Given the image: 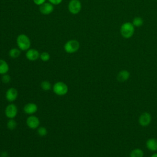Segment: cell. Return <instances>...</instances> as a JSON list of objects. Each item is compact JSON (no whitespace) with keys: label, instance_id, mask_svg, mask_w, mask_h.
<instances>
[{"label":"cell","instance_id":"6da1fadb","mask_svg":"<svg viewBox=\"0 0 157 157\" xmlns=\"http://www.w3.org/2000/svg\"><path fill=\"white\" fill-rule=\"evenodd\" d=\"M16 43L17 47L21 51H27L31 48V40L25 34H20L17 37Z\"/></svg>","mask_w":157,"mask_h":157},{"label":"cell","instance_id":"7a4b0ae2","mask_svg":"<svg viewBox=\"0 0 157 157\" xmlns=\"http://www.w3.org/2000/svg\"><path fill=\"white\" fill-rule=\"evenodd\" d=\"M134 33V26L131 22H126L120 27V34L125 39L131 37Z\"/></svg>","mask_w":157,"mask_h":157},{"label":"cell","instance_id":"3957f363","mask_svg":"<svg viewBox=\"0 0 157 157\" xmlns=\"http://www.w3.org/2000/svg\"><path fill=\"white\" fill-rule=\"evenodd\" d=\"M80 48V43L75 39H70L67 40L64 45V51L69 54L77 52Z\"/></svg>","mask_w":157,"mask_h":157},{"label":"cell","instance_id":"277c9868","mask_svg":"<svg viewBox=\"0 0 157 157\" xmlns=\"http://www.w3.org/2000/svg\"><path fill=\"white\" fill-rule=\"evenodd\" d=\"M53 92L58 96H64L68 91L67 85L63 82H57L53 86Z\"/></svg>","mask_w":157,"mask_h":157},{"label":"cell","instance_id":"5b68a950","mask_svg":"<svg viewBox=\"0 0 157 157\" xmlns=\"http://www.w3.org/2000/svg\"><path fill=\"white\" fill-rule=\"evenodd\" d=\"M67 8L71 14L77 15L82 10V3L80 0H71L68 3Z\"/></svg>","mask_w":157,"mask_h":157},{"label":"cell","instance_id":"8992f818","mask_svg":"<svg viewBox=\"0 0 157 157\" xmlns=\"http://www.w3.org/2000/svg\"><path fill=\"white\" fill-rule=\"evenodd\" d=\"M151 115L148 112L142 113L139 118V123L142 127L148 126L151 122Z\"/></svg>","mask_w":157,"mask_h":157},{"label":"cell","instance_id":"52a82bcc","mask_svg":"<svg viewBox=\"0 0 157 157\" xmlns=\"http://www.w3.org/2000/svg\"><path fill=\"white\" fill-rule=\"evenodd\" d=\"M18 113L17 107L14 104H9L5 109V115L9 119L14 118Z\"/></svg>","mask_w":157,"mask_h":157},{"label":"cell","instance_id":"ba28073f","mask_svg":"<svg viewBox=\"0 0 157 157\" xmlns=\"http://www.w3.org/2000/svg\"><path fill=\"white\" fill-rule=\"evenodd\" d=\"M54 10V5L50 2H45L39 6L40 12L44 15H48L51 14Z\"/></svg>","mask_w":157,"mask_h":157},{"label":"cell","instance_id":"9c48e42d","mask_svg":"<svg viewBox=\"0 0 157 157\" xmlns=\"http://www.w3.org/2000/svg\"><path fill=\"white\" fill-rule=\"evenodd\" d=\"M40 53L38 50L35 48H30L27 51H26L25 56L27 59L31 61H34L40 58Z\"/></svg>","mask_w":157,"mask_h":157},{"label":"cell","instance_id":"30bf717a","mask_svg":"<svg viewBox=\"0 0 157 157\" xmlns=\"http://www.w3.org/2000/svg\"><path fill=\"white\" fill-rule=\"evenodd\" d=\"M26 124L31 129H37L40 124L39 119L34 115H30L26 119Z\"/></svg>","mask_w":157,"mask_h":157},{"label":"cell","instance_id":"8fae6325","mask_svg":"<svg viewBox=\"0 0 157 157\" xmlns=\"http://www.w3.org/2000/svg\"><path fill=\"white\" fill-rule=\"evenodd\" d=\"M6 99L9 102H13L18 97L17 90L15 88H10L6 92Z\"/></svg>","mask_w":157,"mask_h":157},{"label":"cell","instance_id":"7c38bea8","mask_svg":"<svg viewBox=\"0 0 157 157\" xmlns=\"http://www.w3.org/2000/svg\"><path fill=\"white\" fill-rule=\"evenodd\" d=\"M23 110L25 113L28 115H33L37 110V106L35 103L29 102L25 105Z\"/></svg>","mask_w":157,"mask_h":157},{"label":"cell","instance_id":"4fadbf2b","mask_svg":"<svg viewBox=\"0 0 157 157\" xmlns=\"http://www.w3.org/2000/svg\"><path fill=\"white\" fill-rule=\"evenodd\" d=\"M130 77V73L127 70H121L120 71L117 75V79L120 82H124L126 80H128Z\"/></svg>","mask_w":157,"mask_h":157},{"label":"cell","instance_id":"5bb4252c","mask_svg":"<svg viewBox=\"0 0 157 157\" xmlns=\"http://www.w3.org/2000/svg\"><path fill=\"white\" fill-rule=\"evenodd\" d=\"M146 147L151 151H157V139L155 138H150L146 141Z\"/></svg>","mask_w":157,"mask_h":157},{"label":"cell","instance_id":"9a60e30c","mask_svg":"<svg viewBox=\"0 0 157 157\" xmlns=\"http://www.w3.org/2000/svg\"><path fill=\"white\" fill-rule=\"evenodd\" d=\"M9 70L8 63L2 59H0V74L3 75L7 74Z\"/></svg>","mask_w":157,"mask_h":157},{"label":"cell","instance_id":"2e32d148","mask_svg":"<svg viewBox=\"0 0 157 157\" xmlns=\"http://www.w3.org/2000/svg\"><path fill=\"white\" fill-rule=\"evenodd\" d=\"M21 54V50L18 47H14L10 49L9 52V55L11 58L15 59L19 57Z\"/></svg>","mask_w":157,"mask_h":157},{"label":"cell","instance_id":"e0dca14e","mask_svg":"<svg viewBox=\"0 0 157 157\" xmlns=\"http://www.w3.org/2000/svg\"><path fill=\"white\" fill-rule=\"evenodd\" d=\"M129 157H144V151L140 148H134L131 151Z\"/></svg>","mask_w":157,"mask_h":157},{"label":"cell","instance_id":"ac0fdd59","mask_svg":"<svg viewBox=\"0 0 157 157\" xmlns=\"http://www.w3.org/2000/svg\"><path fill=\"white\" fill-rule=\"evenodd\" d=\"M40 86L41 88L44 90V91H49L51 90L52 88V84L49 81L47 80H44L41 82L40 83Z\"/></svg>","mask_w":157,"mask_h":157},{"label":"cell","instance_id":"d6986e66","mask_svg":"<svg viewBox=\"0 0 157 157\" xmlns=\"http://www.w3.org/2000/svg\"><path fill=\"white\" fill-rule=\"evenodd\" d=\"M143 23H144V21H143V19L142 18L140 17H135L133 20H132V25H134V26L135 27H140L142 25H143Z\"/></svg>","mask_w":157,"mask_h":157},{"label":"cell","instance_id":"ffe728a7","mask_svg":"<svg viewBox=\"0 0 157 157\" xmlns=\"http://www.w3.org/2000/svg\"><path fill=\"white\" fill-rule=\"evenodd\" d=\"M17 126V123L15 120L13 119H9L7 123V127L10 130H13L16 128Z\"/></svg>","mask_w":157,"mask_h":157},{"label":"cell","instance_id":"44dd1931","mask_svg":"<svg viewBox=\"0 0 157 157\" xmlns=\"http://www.w3.org/2000/svg\"><path fill=\"white\" fill-rule=\"evenodd\" d=\"M42 61L47 62L50 60V54L47 52H43L40 54V58H39Z\"/></svg>","mask_w":157,"mask_h":157},{"label":"cell","instance_id":"7402d4cb","mask_svg":"<svg viewBox=\"0 0 157 157\" xmlns=\"http://www.w3.org/2000/svg\"><path fill=\"white\" fill-rule=\"evenodd\" d=\"M37 133L40 136L44 137V136H45L47 135V130L46 128H45L44 126L38 127L37 128Z\"/></svg>","mask_w":157,"mask_h":157},{"label":"cell","instance_id":"603a6c76","mask_svg":"<svg viewBox=\"0 0 157 157\" xmlns=\"http://www.w3.org/2000/svg\"><path fill=\"white\" fill-rule=\"evenodd\" d=\"M10 80H11V77L10 76L7 74H3L2 75V77H1V80L3 83H8L10 82Z\"/></svg>","mask_w":157,"mask_h":157},{"label":"cell","instance_id":"cb8c5ba5","mask_svg":"<svg viewBox=\"0 0 157 157\" xmlns=\"http://www.w3.org/2000/svg\"><path fill=\"white\" fill-rule=\"evenodd\" d=\"M33 2L37 6H41L42 4L46 2V0H33Z\"/></svg>","mask_w":157,"mask_h":157},{"label":"cell","instance_id":"d4e9b609","mask_svg":"<svg viewBox=\"0 0 157 157\" xmlns=\"http://www.w3.org/2000/svg\"><path fill=\"white\" fill-rule=\"evenodd\" d=\"M48 1L52 3L53 5L55 6V5H59V4H61L63 0H48Z\"/></svg>","mask_w":157,"mask_h":157},{"label":"cell","instance_id":"484cf974","mask_svg":"<svg viewBox=\"0 0 157 157\" xmlns=\"http://www.w3.org/2000/svg\"><path fill=\"white\" fill-rule=\"evenodd\" d=\"M8 156H9V154H8V153H7V151H2V152L0 154V156H1V157H8Z\"/></svg>","mask_w":157,"mask_h":157},{"label":"cell","instance_id":"4316f807","mask_svg":"<svg viewBox=\"0 0 157 157\" xmlns=\"http://www.w3.org/2000/svg\"><path fill=\"white\" fill-rule=\"evenodd\" d=\"M150 157H157V153H153Z\"/></svg>","mask_w":157,"mask_h":157}]
</instances>
